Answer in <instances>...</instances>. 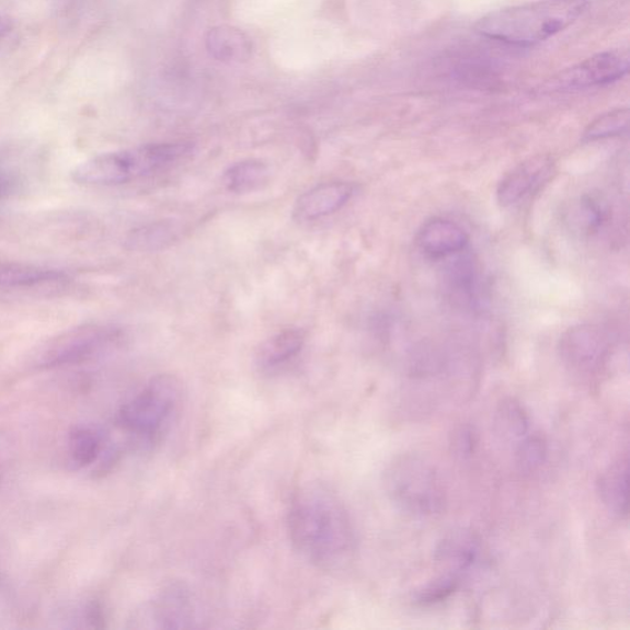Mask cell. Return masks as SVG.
Masks as SVG:
<instances>
[{
	"mask_svg": "<svg viewBox=\"0 0 630 630\" xmlns=\"http://www.w3.org/2000/svg\"><path fill=\"white\" fill-rule=\"evenodd\" d=\"M288 532L298 553L312 566L336 571L357 552L350 513L333 490L311 483L296 492L288 512Z\"/></svg>",
	"mask_w": 630,
	"mask_h": 630,
	"instance_id": "6da1fadb",
	"label": "cell"
},
{
	"mask_svg": "<svg viewBox=\"0 0 630 630\" xmlns=\"http://www.w3.org/2000/svg\"><path fill=\"white\" fill-rule=\"evenodd\" d=\"M589 7V0H537L492 11L478 20L476 31L490 40L532 46L576 24Z\"/></svg>",
	"mask_w": 630,
	"mask_h": 630,
	"instance_id": "7a4b0ae2",
	"label": "cell"
},
{
	"mask_svg": "<svg viewBox=\"0 0 630 630\" xmlns=\"http://www.w3.org/2000/svg\"><path fill=\"white\" fill-rule=\"evenodd\" d=\"M190 143L146 144L102 153L72 170V180L83 187H117L162 173L187 159Z\"/></svg>",
	"mask_w": 630,
	"mask_h": 630,
	"instance_id": "3957f363",
	"label": "cell"
},
{
	"mask_svg": "<svg viewBox=\"0 0 630 630\" xmlns=\"http://www.w3.org/2000/svg\"><path fill=\"white\" fill-rule=\"evenodd\" d=\"M383 488L396 508L412 518H437L447 507V489L437 467L417 453L396 456L388 463Z\"/></svg>",
	"mask_w": 630,
	"mask_h": 630,
	"instance_id": "277c9868",
	"label": "cell"
},
{
	"mask_svg": "<svg viewBox=\"0 0 630 630\" xmlns=\"http://www.w3.org/2000/svg\"><path fill=\"white\" fill-rule=\"evenodd\" d=\"M182 403V386L176 376L152 378L119 410L118 426L142 442L163 438L176 420Z\"/></svg>",
	"mask_w": 630,
	"mask_h": 630,
	"instance_id": "5b68a950",
	"label": "cell"
},
{
	"mask_svg": "<svg viewBox=\"0 0 630 630\" xmlns=\"http://www.w3.org/2000/svg\"><path fill=\"white\" fill-rule=\"evenodd\" d=\"M121 339V330L109 324L78 326L43 343L37 366L52 370L96 360L117 348Z\"/></svg>",
	"mask_w": 630,
	"mask_h": 630,
	"instance_id": "8992f818",
	"label": "cell"
},
{
	"mask_svg": "<svg viewBox=\"0 0 630 630\" xmlns=\"http://www.w3.org/2000/svg\"><path fill=\"white\" fill-rule=\"evenodd\" d=\"M611 350L610 340L596 326L572 327L560 338L559 353L567 368L577 374L600 372Z\"/></svg>",
	"mask_w": 630,
	"mask_h": 630,
	"instance_id": "52a82bcc",
	"label": "cell"
},
{
	"mask_svg": "<svg viewBox=\"0 0 630 630\" xmlns=\"http://www.w3.org/2000/svg\"><path fill=\"white\" fill-rule=\"evenodd\" d=\"M629 71L627 50L604 51L569 68L554 79L560 88H590L616 82Z\"/></svg>",
	"mask_w": 630,
	"mask_h": 630,
	"instance_id": "ba28073f",
	"label": "cell"
},
{
	"mask_svg": "<svg viewBox=\"0 0 630 630\" xmlns=\"http://www.w3.org/2000/svg\"><path fill=\"white\" fill-rule=\"evenodd\" d=\"M556 171L554 159L549 156H536L523 160L500 181L497 197L502 208L517 204L531 197L552 179Z\"/></svg>",
	"mask_w": 630,
	"mask_h": 630,
	"instance_id": "9c48e42d",
	"label": "cell"
},
{
	"mask_svg": "<svg viewBox=\"0 0 630 630\" xmlns=\"http://www.w3.org/2000/svg\"><path fill=\"white\" fill-rule=\"evenodd\" d=\"M70 280L63 270L24 261L0 259V293L43 291Z\"/></svg>",
	"mask_w": 630,
	"mask_h": 630,
	"instance_id": "30bf717a",
	"label": "cell"
},
{
	"mask_svg": "<svg viewBox=\"0 0 630 630\" xmlns=\"http://www.w3.org/2000/svg\"><path fill=\"white\" fill-rule=\"evenodd\" d=\"M353 191V186L347 181L323 182L298 198L293 219L298 222L322 220L341 210L352 198Z\"/></svg>",
	"mask_w": 630,
	"mask_h": 630,
	"instance_id": "8fae6325",
	"label": "cell"
},
{
	"mask_svg": "<svg viewBox=\"0 0 630 630\" xmlns=\"http://www.w3.org/2000/svg\"><path fill=\"white\" fill-rule=\"evenodd\" d=\"M480 556L478 538L464 530L447 534L437 549L438 564L443 576H450L463 581L469 571L477 566Z\"/></svg>",
	"mask_w": 630,
	"mask_h": 630,
	"instance_id": "7c38bea8",
	"label": "cell"
},
{
	"mask_svg": "<svg viewBox=\"0 0 630 630\" xmlns=\"http://www.w3.org/2000/svg\"><path fill=\"white\" fill-rule=\"evenodd\" d=\"M418 246L427 256L439 259L460 253L468 244V234L461 226L433 219L423 224L418 234Z\"/></svg>",
	"mask_w": 630,
	"mask_h": 630,
	"instance_id": "4fadbf2b",
	"label": "cell"
},
{
	"mask_svg": "<svg viewBox=\"0 0 630 630\" xmlns=\"http://www.w3.org/2000/svg\"><path fill=\"white\" fill-rule=\"evenodd\" d=\"M149 621L158 628H187L193 621V603L188 589L171 586L158 594L148 610Z\"/></svg>",
	"mask_w": 630,
	"mask_h": 630,
	"instance_id": "5bb4252c",
	"label": "cell"
},
{
	"mask_svg": "<svg viewBox=\"0 0 630 630\" xmlns=\"http://www.w3.org/2000/svg\"><path fill=\"white\" fill-rule=\"evenodd\" d=\"M628 456L618 458L617 461L607 467L598 480L600 500L607 510L620 519L628 517Z\"/></svg>",
	"mask_w": 630,
	"mask_h": 630,
	"instance_id": "9a60e30c",
	"label": "cell"
},
{
	"mask_svg": "<svg viewBox=\"0 0 630 630\" xmlns=\"http://www.w3.org/2000/svg\"><path fill=\"white\" fill-rule=\"evenodd\" d=\"M306 334L300 329H288L262 343L257 353V363L263 372L279 371L301 353Z\"/></svg>",
	"mask_w": 630,
	"mask_h": 630,
	"instance_id": "2e32d148",
	"label": "cell"
},
{
	"mask_svg": "<svg viewBox=\"0 0 630 630\" xmlns=\"http://www.w3.org/2000/svg\"><path fill=\"white\" fill-rule=\"evenodd\" d=\"M206 48L216 60L223 62L247 61L253 52V44L246 33L229 26L211 29L206 37Z\"/></svg>",
	"mask_w": 630,
	"mask_h": 630,
	"instance_id": "e0dca14e",
	"label": "cell"
},
{
	"mask_svg": "<svg viewBox=\"0 0 630 630\" xmlns=\"http://www.w3.org/2000/svg\"><path fill=\"white\" fill-rule=\"evenodd\" d=\"M494 427L502 441L517 444L531 432V419L518 399L506 398L496 410Z\"/></svg>",
	"mask_w": 630,
	"mask_h": 630,
	"instance_id": "ac0fdd59",
	"label": "cell"
},
{
	"mask_svg": "<svg viewBox=\"0 0 630 630\" xmlns=\"http://www.w3.org/2000/svg\"><path fill=\"white\" fill-rule=\"evenodd\" d=\"M106 450L104 433L96 428L79 427L68 437L67 453L70 462L79 469L93 466Z\"/></svg>",
	"mask_w": 630,
	"mask_h": 630,
	"instance_id": "d6986e66",
	"label": "cell"
},
{
	"mask_svg": "<svg viewBox=\"0 0 630 630\" xmlns=\"http://www.w3.org/2000/svg\"><path fill=\"white\" fill-rule=\"evenodd\" d=\"M270 178V167L259 159H247L226 171L224 181L229 191L236 193L253 192L266 186Z\"/></svg>",
	"mask_w": 630,
	"mask_h": 630,
	"instance_id": "ffe728a7",
	"label": "cell"
},
{
	"mask_svg": "<svg viewBox=\"0 0 630 630\" xmlns=\"http://www.w3.org/2000/svg\"><path fill=\"white\" fill-rule=\"evenodd\" d=\"M547 457L548 442L541 432H530L514 444V463L520 473H534L544 464Z\"/></svg>",
	"mask_w": 630,
	"mask_h": 630,
	"instance_id": "44dd1931",
	"label": "cell"
},
{
	"mask_svg": "<svg viewBox=\"0 0 630 630\" xmlns=\"http://www.w3.org/2000/svg\"><path fill=\"white\" fill-rule=\"evenodd\" d=\"M628 124V109H617L606 112L588 126V129L583 132L582 140L587 142H594L612 139V137L621 136L627 132Z\"/></svg>",
	"mask_w": 630,
	"mask_h": 630,
	"instance_id": "7402d4cb",
	"label": "cell"
},
{
	"mask_svg": "<svg viewBox=\"0 0 630 630\" xmlns=\"http://www.w3.org/2000/svg\"><path fill=\"white\" fill-rule=\"evenodd\" d=\"M178 234V227L173 222H158L149 224L133 233L131 243L136 249L157 250L173 242Z\"/></svg>",
	"mask_w": 630,
	"mask_h": 630,
	"instance_id": "603a6c76",
	"label": "cell"
},
{
	"mask_svg": "<svg viewBox=\"0 0 630 630\" xmlns=\"http://www.w3.org/2000/svg\"><path fill=\"white\" fill-rule=\"evenodd\" d=\"M579 223L589 232L598 231L607 220L609 209L604 202L592 197H583L577 209Z\"/></svg>",
	"mask_w": 630,
	"mask_h": 630,
	"instance_id": "cb8c5ba5",
	"label": "cell"
},
{
	"mask_svg": "<svg viewBox=\"0 0 630 630\" xmlns=\"http://www.w3.org/2000/svg\"><path fill=\"white\" fill-rule=\"evenodd\" d=\"M476 434L471 429L462 428L460 431L456 433L453 440V447L457 454L462 457L469 456L472 453L474 446H476Z\"/></svg>",
	"mask_w": 630,
	"mask_h": 630,
	"instance_id": "d4e9b609",
	"label": "cell"
},
{
	"mask_svg": "<svg viewBox=\"0 0 630 630\" xmlns=\"http://www.w3.org/2000/svg\"><path fill=\"white\" fill-rule=\"evenodd\" d=\"M18 189V179L14 173L0 166V202L7 201Z\"/></svg>",
	"mask_w": 630,
	"mask_h": 630,
	"instance_id": "484cf974",
	"label": "cell"
},
{
	"mask_svg": "<svg viewBox=\"0 0 630 630\" xmlns=\"http://www.w3.org/2000/svg\"><path fill=\"white\" fill-rule=\"evenodd\" d=\"M13 30V22L7 17L0 16V41L6 39Z\"/></svg>",
	"mask_w": 630,
	"mask_h": 630,
	"instance_id": "4316f807",
	"label": "cell"
},
{
	"mask_svg": "<svg viewBox=\"0 0 630 630\" xmlns=\"http://www.w3.org/2000/svg\"><path fill=\"white\" fill-rule=\"evenodd\" d=\"M0 482H2V471H0Z\"/></svg>",
	"mask_w": 630,
	"mask_h": 630,
	"instance_id": "83f0119b",
	"label": "cell"
}]
</instances>
